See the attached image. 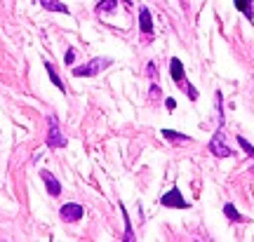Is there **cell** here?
Instances as JSON below:
<instances>
[{
  "label": "cell",
  "mask_w": 254,
  "mask_h": 242,
  "mask_svg": "<svg viewBox=\"0 0 254 242\" xmlns=\"http://www.w3.org/2000/svg\"><path fill=\"white\" fill-rule=\"evenodd\" d=\"M139 28H141V36L146 43L153 40V17H151V9L141 7L139 9Z\"/></svg>",
  "instance_id": "5b68a950"
},
{
  "label": "cell",
  "mask_w": 254,
  "mask_h": 242,
  "mask_svg": "<svg viewBox=\"0 0 254 242\" xmlns=\"http://www.w3.org/2000/svg\"><path fill=\"white\" fill-rule=\"evenodd\" d=\"M146 73H148V75H151V78H158V68H155V61H148V66H146Z\"/></svg>",
  "instance_id": "ac0fdd59"
},
{
  "label": "cell",
  "mask_w": 254,
  "mask_h": 242,
  "mask_svg": "<svg viewBox=\"0 0 254 242\" xmlns=\"http://www.w3.org/2000/svg\"><path fill=\"white\" fill-rule=\"evenodd\" d=\"M40 177H43V181H45V188H47V193H50V195H52V197L62 195V183L57 181L55 174H50L47 170H43V172H40Z\"/></svg>",
  "instance_id": "52a82bcc"
},
{
  "label": "cell",
  "mask_w": 254,
  "mask_h": 242,
  "mask_svg": "<svg viewBox=\"0 0 254 242\" xmlns=\"http://www.w3.org/2000/svg\"><path fill=\"white\" fill-rule=\"evenodd\" d=\"M165 106H167V111L172 113L174 108H177V101H174V99H165Z\"/></svg>",
  "instance_id": "ffe728a7"
},
{
  "label": "cell",
  "mask_w": 254,
  "mask_h": 242,
  "mask_svg": "<svg viewBox=\"0 0 254 242\" xmlns=\"http://www.w3.org/2000/svg\"><path fill=\"white\" fill-rule=\"evenodd\" d=\"M160 97V87L158 85H151V99H158Z\"/></svg>",
  "instance_id": "44dd1931"
},
{
  "label": "cell",
  "mask_w": 254,
  "mask_h": 242,
  "mask_svg": "<svg viewBox=\"0 0 254 242\" xmlns=\"http://www.w3.org/2000/svg\"><path fill=\"white\" fill-rule=\"evenodd\" d=\"M209 153H212V155H217V158H231V155H233V151L228 148L226 136H224V132H221V129H219L217 134L209 139Z\"/></svg>",
  "instance_id": "3957f363"
},
{
  "label": "cell",
  "mask_w": 254,
  "mask_h": 242,
  "mask_svg": "<svg viewBox=\"0 0 254 242\" xmlns=\"http://www.w3.org/2000/svg\"><path fill=\"white\" fill-rule=\"evenodd\" d=\"M45 68H47V75H50V80L55 82V87H59V92H66V87H64V82H62V78L57 75V68L52 66L50 61H45Z\"/></svg>",
  "instance_id": "4fadbf2b"
},
{
  "label": "cell",
  "mask_w": 254,
  "mask_h": 242,
  "mask_svg": "<svg viewBox=\"0 0 254 242\" xmlns=\"http://www.w3.org/2000/svg\"><path fill=\"white\" fill-rule=\"evenodd\" d=\"M47 12H62V14H68V7L64 5L62 0H38Z\"/></svg>",
  "instance_id": "9c48e42d"
},
{
  "label": "cell",
  "mask_w": 254,
  "mask_h": 242,
  "mask_svg": "<svg viewBox=\"0 0 254 242\" xmlns=\"http://www.w3.org/2000/svg\"><path fill=\"white\" fill-rule=\"evenodd\" d=\"M111 63H113V59H109V57H97V59L82 63V66H75L71 73L75 78H94V75H99L101 71H106Z\"/></svg>",
  "instance_id": "6da1fadb"
},
{
  "label": "cell",
  "mask_w": 254,
  "mask_h": 242,
  "mask_svg": "<svg viewBox=\"0 0 254 242\" xmlns=\"http://www.w3.org/2000/svg\"><path fill=\"white\" fill-rule=\"evenodd\" d=\"M163 136L167 141H177V144H189L190 141L189 134H179V132H172V129H163Z\"/></svg>",
  "instance_id": "7c38bea8"
},
{
  "label": "cell",
  "mask_w": 254,
  "mask_h": 242,
  "mask_svg": "<svg viewBox=\"0 0 254 242\" xmlns=\"http://www.w3.org/2000/svg\"><path fill=\"white\" fill-rule=\"evenodd\" d=\"M59 216H62L64 221H80L82 216H85V209H82L78 202H66V205L59 209Z\"/></svg>",
  "instance_id": "8992f818"
},
{
  "label": "cell",
  "mask_w": 254,
  "mask_h": 242,
  "mask_svg": "<svg viewBox=\"0 0 254 242\" xmlns=\"http://www.w3.org/2000/svg\"><path fill=\"white\" fill-rule=\"evenodd\" d=\"M224 214H226L228 219L233 221V224H243V221H247L245 216H243V214H240V212L236 209V205H233V202H226V205H224Z\"/></svg>",
  "instance_id": "8fae6325"
},
{
  "label": "cell",
  "mask_w": 254,
  "mask_h": 242,
  "mask_svg": "<svg viewBox=\"0 0 254 242\" xmlns=\"http://www.w3.org/2000/svg\"><path fill=\"white\" fill-rule=\"evenodd\" d=\"M73 61H75V52H73V50H68V52H66V57H64V63H66V66H71Z\"/></svg>",
  "instance_id": "d6986e66"
},
{
  "label": "cell",
  "mask_w": 254,
  "mask_h": 242,
  "mask_svg": "<svg viewBox=\"0 0 254 242\" xmlns=\"http://www.w3.org/2000/svg\"><path fill=\"white\" fill-rule=\"evenodd\" d=\"M238 144H240V148H243V151H245L250 158H254V146L247 141L245 136H238Z\"/></svg>",
  "instance_id": "e0dca14e"
},
{
  "label": "cell",
  "mask_w": 254,
  "mask_h": 242,
  "mask_svg": "<svg viewBox=\"0 0 254 242\" xmlns=\"http://www.w3.org/2000/svg\"><path fill=\"white\" fill-rule=\"evenodd\" d=\"M47 125H50V132H47V146H50V148H64V146H66V136L62 134V127H59L57 116L47 118Z\"/></svg>",
  "instance_id": "7a4b0ae2"
},
{
  "label": "cell",
  "mask_w": 254,
  "mask_h": 242,
  "mask_svg": "<svg viewBox=\"0 0 254 242\" xmlns=\"http://www.w3.org/2000/svg\"><path fill=\"white\" fill-rule=\"evenodd\" d=\"M233 5H236V7L245 14L247 21H254V5H252V0H233Z\"/></svg>",
  "instance_id": "30bf717a"
},
{
  "label": "cell",
  "mask_w": 254,
  "mask_h": 242,
  "mask_svg": "<svg viewBox=\"0 0 254 242\" xmlns=\"http://www.w3.org/2000/svg\"><path fill=\"white\" fill-rule=\"evenodd\" d=\"M170 75H172V80L177 82V85H182V82L186 80V73H184L182 59H177V57H172V59H170Z\"/></svg>",
  "instance_id": "ba28073f"
},
{
  "label": "cell",
  "mask_w": 254,
  "mask_h": 242,
  "mask_svg": "<svg viewBox=\"0 0 254 242\" xmlns=\"http://www.w3.org/2000/svg\"><path fill=\"white\" fill-rule=\"evenodd\" d=\"M160 205L163 207H172V209H189V202L184 200L182 190L177 188V186H172V190H167L163 197H160Z\"/></svg>",
  "instance_id": "277c9868"
},
{
  "label": "cell",
  "mask_w": 254,
  "mask_h": 242,
  "mask_svg": "<svg viewBox=\"0 0 254 242\" xmlns=\"http://www.w3.org/2000/svg\"><path fill=\"white\" fill-rule=\"evenodd\" d=\"M179 87H182V90L186 92V94H189L190 101H195V99H198V90H195V87H193V85H190L189 80H184L182 85H179Z\"/></svg>",
  "instance_id": "2e32d148"
},
{
  "label": "cell",
  "mask_w": 254,
  "mask_h": 242,
  "mask_svg": "<svg viewBox=\"0 0 254 242\" xmlns=\"http://www.w3.org/2000/svg\"><path fill=\"white\" fill-rule=\"evenodd\" d=\"M123 214H125V238H123V240L134 242L136 238H134V233H132V221H129V216H127V209H125V207H123Z\"/></svg>",
  "instance_id": "9a60e30c"
},
{
  "label": "cell",
  "mask_w": 254,
  "mask_h": 242,
  "mask_svg": "<svg viewBox=\"0 0 254 242\" xmlns=\"http://www.w3.org/2000/svg\"><path fill=\"white\" fill-rule=\"evenodd\" d=\"M116 7H118V0H99V2H97V12H99V14H104V12H116Z\"/></svg>",
  "instance_id": "5bb4252c"
}]
</instances>
